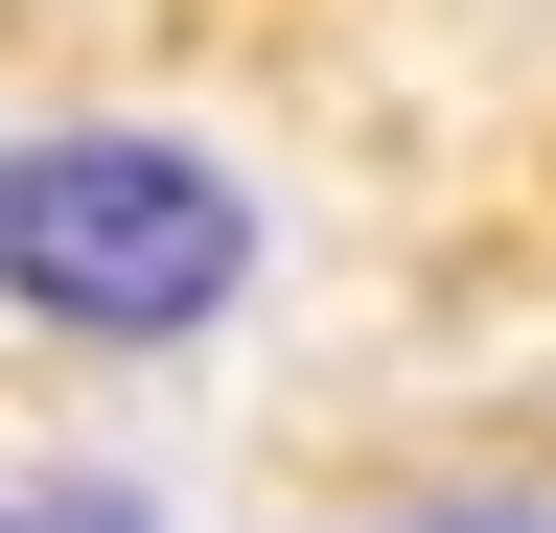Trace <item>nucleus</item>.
Wrapping results in <instances>:
<instances>
[{"mask_svg":"<svg viewBox=\"0 0 556 533\" xmlns=\"http://www.w3.org/2000/svg\"><path fill=\"white\" fill-rule=\"evenodd\" d=\"M0 533H139L116 487H0Z\"/></svg>","mask_w":556,"mask_h":533,"instance_id":"nucleus-2","label":"nucleus"},{"mask_svg":"<svg viewBox=\"0 0 556 533\" xmlns=\"http://www.w3.org/2000/svg\"><path fill=\"white\" fill-rule=\"evenodd\" d=\"M394 533H556V510H394Z\"/></svg>","mask_w":556,"mask_h":533,"instance_id":"nucleus-3","label":"nucleus"},{"mask_svg":"<svg viewBox=\"0 0 556 533\" xmlns=\"http://www.w3.org/2000/svg\"><path fill=\"white\" fill-rule=\"evenodd\" d=\"M0 279H24V325H70V348H186V325H232V279H255V186L208 140H163V116L24 140L0 163Z\"/></svg>","mask_w":556,"mask_h":533,"instance_id":"nucleus-1","label":"nucleus"}]
</instances>
